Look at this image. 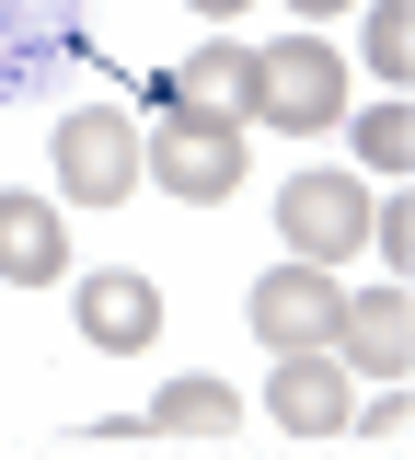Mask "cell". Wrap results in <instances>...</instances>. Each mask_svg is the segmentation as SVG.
<instances>
[{
	"label": "cell",
	"mask_w": 415,
	"mask_h": 460,
	"mask_svg": "<svg viewBox=\"0 0 415 460\" xmlns=\"http://www.w3.org/2000/svg\"><path fill=\"white\" fill-rule=\"evenodd\" d=\"M254 115L289 127V138H323L347 127V58L323 35H289V47H254Z\"/></svg>",
	"instance_id": "1"
},
{
	"label": "cell",
	"mask_w": 415,
	"mask_h": 460,
	"mask_svg": "<svg viewBox=\"0 0 415 460\" xmlns=\"http://www.w3.org/2000/svg\"><path fill=\"white\" fill-rule=\"evenodd\" d=\"M47 162H59L69 208H127V196L150 184V172H139V127H127L116 104H81V115H59Z\"/></svg>",
	"instance_id": "2"
},
{
	"label": "cell",
	"mask_w": 415,
	"mask_h": 460,
	"mask_svg": "<svg viewBox=\"0 0 415 460\" xmlns=\"http://www.w3.org/2000/svg\"><path fill=\"white\" fill-rule=\"evenodd\" d=\"M139 172H162L174 196L220 208V196H242V127H220V115H185V104H162V138H139Z\"/></svg>",
	"instance_id": "3"
},
{
	"label": "cell",
	"mask_w": 415,
	"mask_h": 460,
	"mask_svg": "<svg viewBox=\"0 0 415 460\" xmlns=\"http://www.w3.org/2000/svg\"><path fill=\"white\" fill-rule=\"evenodd\" d=\"M277 230H289L300 265H347L357 242H369V184H347V172H289L277 184Z\"/></svg>",
	"instance_id": "4"
},
{
	"label": "cell",
	"mask_w": 415,
	"mask_h": 460,
	"mask_svg": "<svg viewBox=\"0 0 415 460\" xmlns=\"http://www.w3.org/2000/svg\"><path fill=\"white\" fill-rule=\"evenodd\" d=\"M69 323L104 345V357H150V345H162V277L93 265V277H69Z\"/></svg>",
	"instance_id": "5"
},
{
	"label": "cell",
	"mask_w": 415,
	"mask_h": 460,
	"mask_svg": "<svg viewBox=\"0 0 415 460\" xmlns=\"http://www.w3.org/2000/svg\"><path fill=\"white\" fill-rule=\"evenodd\" d=\"M266 414L289 438H347L357 426V368L335 345H300V357H277V380H266Z\"/></svg>",
	"instance_id": "6"
},
{
	"label": "cell",
	"mask_w": 415,
	"mask_h": 460,
	"mask_svg": "<svg viewBox=\"0 0 415 460\" xmlns=\"http://www.w3.org/2000/svg\"><path fill=\"white\" fill-rule=\"evenodd\" d=\"M335 311H347V277L335 265H277V277H254V334L277 345V357H300V345H335Z\"/></svg>",
	"instance_id": "7"
},
{
	"label": "cell",
	"mask_w": 415,
	"mask_h": 460,
	"mask_svg": "<svg viewBox=\"0 0 415 460\" xmlns=\"http://www.w3.org/2000/svg\"><path fill=\"white\" fill-rule=\"evenodd\" d=\"M335 357H347L357 380H392V368L415 357V299H404V277L347 288V311H335Z\"/></svg>",
	"instance_id": "8"
},
{
	"label": "cell",
	"mask_w": 415,
	"mask_h": 460,
	"mask_svg": "<svg viewBox=\"0 0 415 460\" xmlns=\"http://www.w3.org/2000/svg\"><path fill=\"white\" fill-rule=\"evenodd\" d=\"M0 277L12 288H59L69 277V219L47 196H0Z\"/></svg>",
	"instance_id": "9"
},
{
	"label": "cell",
	"mask_w": 415,
	"mask_h": 460,
	"mask_svg": "<svg viewBox=\"0 0 415 460\" xmlns=\"http://www.w3.org/2000/svg\"><path fill=\"white\" fill-rule=\"evenodd\" d=\"M162 93H174L185 115H220V127H242V115H254V47H196L174 81H162Z\"/></svg>",
	"instance_id": "10"
},
{
	"label": "cell",
	"mask_w": 415,
	"mask_h": 460,
	"mask_svg": "<svg viewBox=\"0 0 415 460\" xmlns=\"http://www.w3.org/2000/svg\"><path fill=\"white\" fill-rule=\"evenodd\" d=\"M242 402L220 392V380H162V402L139 414V438H231Z\"/></svg>",
	"instance_id": "11"
},
{
	"label": "cell",
	"mask_w": 415,
	"mask_h": 460,
	"mask_svg": "<svg viewBox=\"0 0 415 460\" xmlns=\"http://www.w3.org/2000/svg\"><path fill=\"white\" fill-rule=\"evenodd\" d=\"M347 138H357V162L381 172V184H404V162H415V115H404V104H357Z\"/></svg>",
	"instance_id": "12"
},
{
	"label": "cell",
	"mask_w": 415,
	"mask_h": 460,
	"mask_svg": "<svg viewBox=\"0 0 415 460\" xmlns=\"http://www.w3.org/2000/svg\"><path fill=\"white\" fill-rule=\"evenodd\" d=\"M404 58H415V12H404V0H369V69L404 81Z\"/></svg>",
	"instance_id": "13"
},
{
	"label": "cell",
	"mask_w": 415,
	"mask_h": 460,
	"mask_svg": "<svg viewBox=\"0 0 415 460\" xmlns=\"http://www.w3.org/2000/svg\"><path fill=\"white\" fill-rule=\"evenodd\" d=\"M369 253H381L392 277L415 265V208H404V196H369Z\"/></svg>",
	"instance_id": "14"
},
{
	"label": "cell",
	"mask_w": 415,
	"mask_h": 460,
	"mask_svg": "<svg viewBox=\"0 0 415 460\" xmlns=\"http://www.w3.org/2000/svg\"><path fill=\"white\" fill-rule=\"evenodd\" d=\"M185 12H208V23H220V12H242V0H185Z\"/></svg>",
	"instance_id": "15"
},
{
	"label": "cell",
	"mask_w": 415,
	"mask_h": 460,
	"mask_svg": "<svg viewBox=\"0 0 415 460\" xmlns=\"http://www.w3.org/2000/svg\"><path fill=\"white\" fill-rule=\"evenodd\" d=\"M289 12H311V23H323V12H347V0H289Z\"/></svg>",
	"instance_id": "16"
}]
</instances>
